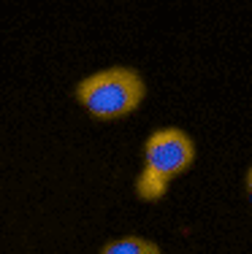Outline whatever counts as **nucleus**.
<instances>
[{
    "label": "nucleus",
    "instance_id": "f257e3e1",
    "mask_svg": "<svg viewBox=\"0 0 252 254\" xmlns=\"http://www.w3.org/2000/svg\"><path fill=\"white\" fill-rule=\"evenodd\" d=\"M195 160V143L179 127L155 130L144 143V171L136 179V195L155 203L168 192L176 176H182Z\"/></svg>",
    "mask_w": 252,
    "mask_h": 254
},
{
    "label": "nucleus",
    "instance_id": "f03ea898",
    "mask_svg": "<svg viewBox=\"0 0 252 254\" xmlns=\"http://www.w3.org/2000/svg\"><path fill=\"white\" fill-rule=\"evenodd\" d=\"M147 84L133 68L114 65L82 78L76 84V100L95 119H122L141 106Z\"/></svg>",
    "mask_w": 252,
    "mask_h": 254
},
{
    "label": "nucleus",
    "instance_id": "7ed1b4c3",
    "mask_svg": "<svg viewBox=\"0 0 252 254\" xmlns=\"http://www.w3.org/2000/svg\"><path fill=\"white\" fill-rule=\"evenodd\" d=\"M100 254H160V246L141 235H122V238L109 241Z\"/></svg>",
    "mask_w": 252,
    "mask_h": 254
},
{
    "label": "nucleus",
    "instance_id": "20e7f679",
    "mask_svg": "<svg viewBox=\"0 0 252 254\" xmlns=\"http://www.w3.org/2000/svg\"><path fill=\"white\" fill-rule=\"evenodd\" d=\"M244 187H247V200L252 205V165L247 168V179H244Z\"/></svg>",
    "mask_w": 252,
    "mask_h": 254
}]
</instances>
